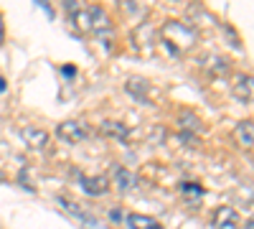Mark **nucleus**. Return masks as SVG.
Returning a JSON list of instances; mask_svg holds the SVG:
<instances>
[{
	"instance_id": "nucleus-4",
	"label": "nucleus",
	"mask_w": 254,
	"mask_h": 229,
	"mask_svg": "<svg viewBox=\"0 0 254 229\" xmlns=\"http://www.w3.org/2000/svg\"><path fill=\"white\" fill-rule=\"evenodd\" d=\"M18 135L33 151H41V148H46V145H49V133L44 128H36V125H26V128H20Z\"/></svg>"
},
{
	"instance_id": "nucleus-18",
	"label": "nucleus",
	"mask_w": 254,
	"mask_h": 229,
	"mask_svg": "<svg viewBox=\"0 0 254 229\" xmlns=\"http://www.w3.org/2000/svg\"><path fill=\"white\" fill-rule=\"evenodd\" d=\"M0 181H3V173H0Z\"/></svg>"
},
{
	"instance_id": "nucleus-10",
	"label": "nucleus",
	"mask_w": 254,
	"mask_h": 229,
	"mask_svg": "<svg viewBox=\"0 0 254 229\" xmlns=\"http://www.w3.org/2000/svg\"><path fill=\"white\" fill-rule=\"evenodd\" d=\"M234 97L239 102H252V74H239L234 84Z\"/></svg>"
},
{
	"instance_id": "nucleus-17",
	"label": "nucleus",
	"mask_w": 254,
	"mask_h": 229,
	"mask_svg": "<svg viewBox=\"0 0 254 229\" xmlns=\"http://www.w3.org/2000/svg\"><path fill=\"white\" fill-rule=\"evenodd\" d=\"M247 229H252V219H249V222H247Z\"/></svg>"
},
{
	"instance_id": "nucleus-16",
	"label": "nucleus",
	"mask_w": 254,
	"mask_h": 229,
	"mask_svg": "<svg viewBox=\"0 0 254 229\" xmlns=\"http://www.w3.org/2000/svg\"><path fill=\"white\" fill-rule=\"evenodd\" d=\"M5 89H8V84H5V79L0 76V92H5Z\"/></svg>"
},
{
	"instance_id": "nucleus-3",
	"label": "nucleus",
	"mask_w": 254,
	"mask_h": 229,
	"mask_svg": "<svg viewBox=\"0 0 254 229\" xmlns=\"http://www.w3.org/2000/svg\"><path fill=\"white\" fill-rule=\"evenodd\" d=\"M56 135H59L64 143L76 145V143H81V140L89 138V128H87L81 120H64V122H59Z\"/></svg>"
},
{
	"instance_id": "nucleus-12",
	"label": "nucleus",
	"mask_w": 254,
	"mask_h": 229,
	"mask_svg": "<svg viewBox=\"0 0 254 229\" xmlns=\"http://www.w3.org/2000/svg\"><path fill=\"white\" fill-rule=\"evenodd\" d=\"M102 133L104 135H115V138H127V128L125 125H120V122H102Z\"/></svg>"
},
{
	"instance_id": "nucleus-1",
	"label": "nucleus",
	"mask_w": 254,
	"mask_h": 229,
	"mask_svg": "<svg viewBox=\"0 0 254 229\" xmlns=\"http://www.w3.org/2000/svg\"><path fill=\"white\" fill-rule=\"evenodd\" d=\"M71 23L79 33H94V36H102L104 31L112 28L110 15L102 8H79L76 13H71Z\"/></svg>"
},
{
	"instance_id": "nucleus-13",
	"label": "nucleus",
	"mask_w": 254,
	"mask_h": 229,
	"mask_svg": "<svg viewBox=\"0 0 254 229\" xmlns=\"http://www.w3.org/2000/svg\"><path fill=\"white\" fill-rule=\"evenodd\" d=\"M181 191L183 194H196V196H203V189L198 183H181Z\"/></svg>"
},
{
	"instance_id": "nucleus-5",
	"label": "nucleus",
	"mask_w": 254,
	"mask_h": 229,
	"mask_svg": "<svg viewBox=\"0 0 254 229\" xmlns=\"http://www.w3.org/2000/svg\"><path fill=\"white\" fill-rule=\"evenodd\" d=\"M211 227L214 229H239V214L231 206H219L211 217Z\"/></svg>"
},
{
	"instance_id": "nucleus-14",
	"label": "nucleus",
	"mask_w": 254,
	"mask_h": 229,
	"mask_svg": "<svg viewBox=\"0 0 254 229\" xmlns=\"http://www.w3.org/2000/svg\"><path fill=\"white\" fill-rule=\"evenodd\" d=\"M64 8H66L69 13H76V10L81 8V3H76V0H66V3H64Z\"/></svg>"
},
{
	"instance_id": "nucleus-2",
	"label": "nucleus",
	"mask_w": 254,
	"mask_h": 229,
	"mask_svg": "<svg viewBox=\"0 0 254 229\" xmlns=\"http://www.w3.org/2000/svg\"><path fill=\"white\" fill-rule=\"evenodd\" d=\"M163 41H165V46L176 54V51H181V49H190V46H193L196 31L190 28V26L178 23V20H171V23L163 26Z\"/></svg>"
},
{
	"instance_id": "nucleus-15",
	"label": "nucleus",
	"mask_w": 254,
	"mask_h": 229,
	"mask_svg": "<svg viewBox=\"0 0 254 229\" xmlns=\"http://www.w3.org/2000/svg\"><path fill=\"white\" fill-rule=\"evenodd\" d=\"M5 41V23H3V13H0V46H3Z\"/></svg>"
},
{
	"instance_id": "nucleus-6",
	"label": "nucleus",
	"mask_w": 254,
	"mask_h": 229,
	"mask_svg": "<svg viewBox=\"0 0 254 229\" xmlns=\"http://www.w3.org/2000/svg\"><path fill=\"white\" fill-rule=\"evenodd\" d=\"M112 178H115V186H117L120 194H127V191H130L132 186H135V176L127 171V168H122V165H115Z\"/></svg>"
},
{
	"instance_id": "nucleus-9",
	"label": "nucleus",
	"mask_w": 254,
	"mask_h": 229,
	"mask_svg": "<svg viewBox=\"0 0 254 229\" xmlns=\"http://www.w3.org/2000/svg\"><path fill=\"white\" fill-rule=\"evenodd\" d=\"M127 227L130 229H165L158 219L145 217V214H130L127 217Z\"/></svg>"
},
{
	"instance_id": "nucleus-8",
	"label": "nucleus",
	"mask_w": 254,
	"mask_h": 229,
	"mask_svg": "<svg viewBox=\"0 0 254 229\" xmlns=\"http://www.w3.org/2000/svg\"><path fill=\"white\" fill-rule=\"evenodd\" d=\"M234 138L237 143L242 145V148H252V143H254V128H252V120H242L237 128H234Z\"/></svg>"
},
{
	"instance_id": "nucleus-11",
	"label": "nucleus",
	"mask_w": 254,
	"mask_h": 229,
	"mask_svg": "<svg viewBox=\"0 0 254 229\" xmlns=\"http://www.w3.org/2000/svg\"><path fill=\"white\" fill-rule=\"evenodd\" d=\"M181 128L193 130V133H201V130H203V125H201V120H198L193 112H183V115H181Z\"/></svg>"
},
{
	"instance_id": "nucleus-7",
	"label": "nucleus",
	"mask_w": 254,
	"mask_h": 229,
	"mask_svg": "<svg viewBox=\"0 0 254 229\" xmlns=\"http://www.w3.org/2000/svg\"><path fill=\"white\" fill-rule=\"evenodd\" d=\"M79 181H81V189L87 191L89 196H102L104 191H107V178H104V176H94V178L81 176Z\"/></svg>"
}]
</instances>
